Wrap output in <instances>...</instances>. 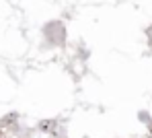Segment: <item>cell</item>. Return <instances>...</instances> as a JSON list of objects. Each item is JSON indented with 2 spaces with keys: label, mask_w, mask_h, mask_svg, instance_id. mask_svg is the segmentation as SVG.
Listing matches in <instances>:
<instances>
[]
</instances>
